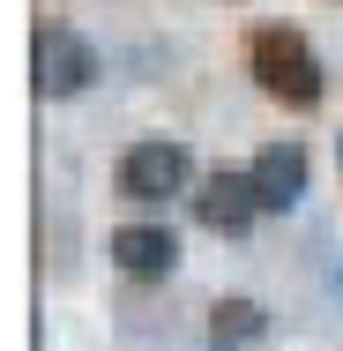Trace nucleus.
I'll return each instance as SVG.
<instances>
[{
    "label": "nucleus",
    "instance_id": "nucleus-5",
    "mask_svg": "<svg viewBox=\"0 0 343 351\" xmlns=\"http://www.w3.org/2000/svg\"><path fill=\"white\" fill-rule=\"evenodd\" d=\"M112 262H120L127 277L157 284V277L179 269V239H172L164 224H120V232H112Z\"/></svg>",
    "mask_w": 343,
    "mask_h": 351
},
{
    "label": "nucleus",
    "instance_id": "nucleus-4",
    "mask_svg": "<svg viewBox=\"0 0 343 351\" xmlns=\"http://www.w3.org/2000/svg\"><path fill=\"white\" fill-rule=\"evenodd\" d=\"M194 217H202L209 232H224V239H239L254 217H262V195H254V180L246 172H216L202 195H194Z\"/></svg>",
    "mask_w": 343,
    "mask_h": 351
},
{
    "label": "nucleus",
    "instance_id": "nucleus-1",
    "mask_svg": "<svg viewBox=\"0 0 343 351\" xmlns=\"http://www.w3.org/2000/svg\"><path fill=\"white\" fill-rule=\"evenodd\" d=\"M246 60H254V82L269 90L276 105H291V112H314L321 105V60H314V45L298 38V30H283V23H269V30H254L246 38Z\"/></svg>",
    "mask_w": 343,
    "mask_h": 351
},
{
    "label": "nucleus",
    "instance_id": "nucleus-6",
    "mask_svg": "<svg viewBox=\"0 0 343 351\" xmlns=\"http://www.w3.org/2000/svg\"><path fill=\"white\" fill-rule=\"evenodd\" d=\"M246 180H254L262 210H291V202L306 195V149H298V142H269V149L246 165Z\"/></svg>",
    "mask_w": 343,
    "mask_h": 351
},
{
    "label": "nucleus",
    "instance_id": "nucleus-7",
    "mask_svg": "<svg viewBox=\"0 0 343 351\" xmlns=\"http://www.w3.org/2000/svg\"><path fill=\"white\" fill-rule=\"evenodd\" d=\"M262 329H269V314H262L254 299H216V306H209V337H216V344H254Z\"/></svg>",
    "mask_w": 343,
    "mask_h": 351
},
{
    "label": "nucleus",
    "instance_id": "nucleus-2",
    "mask_svg": "<svg viewBox=\"0 0 343 351\" xmlns=\"http://www.w3.org/2000/svg\"><path fill=\"white\" fill-rule=\"evenodd\" d=\"M90 75H97V45H90L82 30H68V23L38 30V45H30V82H38V97H82Z\"/></svg>",
    "mask_w": 343,
    "mask_h": 351
},
{
    "label": "nucleus",
    "instance_id": "nucleus-3",
    "mask_svg": "<svg viewBox=\"0 0 343 351\" xmlns=\"http://www.w3.org/2000/svg\"><path fill=\"white\" fill-rule=\"evenodd\" d=\"M179 187H187V149H179V142L157 135V142H135V149L120 157V195L142 202V210H149V202H172Z\"/></svg>",
    "mask_w": 343,
    "mask_h": 351
}]
</instances>
